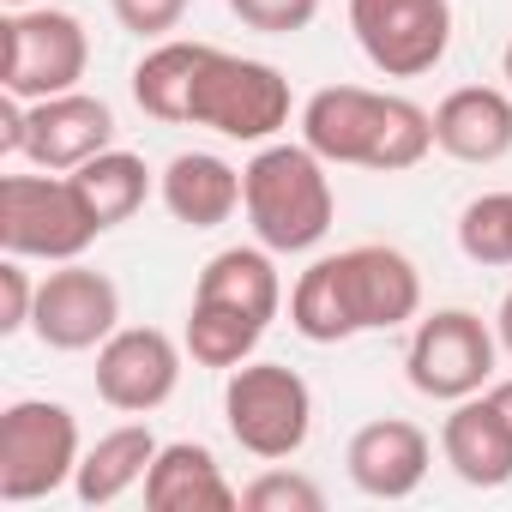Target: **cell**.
<instances>
[{
	"mask_svg": "<svg viewBox=\"0 0 512 512\" xmlns=\"http://www.w3.org/2000/svg\"><path fill=\"white\" fill-rule=\"evenodd\" d=\"M422 314V272L386 241H356L320 260L290 290V326L308 344H350L362 332H398Z\"/></svg>",
	"mask_w": 512,
	"mask_h": 512,
	"instance_id": "6da1fadb",
	"label": "cell"
},
{
	"mask_svg": "<svg viewBox=\"0 0 512 512\" xmlns=\"http://www.w3.org/2000/svg\"><path fill=\"white\" fill-rule=\"evenodd\" d=\"M302 145H314L326 163L404 175L434 151V109H422L398 91L326 85L302 103Z\"/></svg>",
	"mask_w": 512,
	"mask_h": 512,
	"instance_id": "7a4b0ae2",
	"label": "cell"
},
{
	"mask_svg": "<svg viewBox=\"0 0 512 512\" xmlns=\"http://www.w3.org/2000/svg\"><path fill=\"white\" fill-rule=\"evenodd\" d=\"M332 163L314 145H260L253 163L241 169V211L253 223V241L272 253H314L332 235L338 193H332Z\"/></svg>",
	"mask_w": 512,
	"mask_h": 512,
	"instance_id": "3957f363",
	"label": "cell"
},
{
	"mask_svg": "<svg viewBox=\"0 0 512 512\" xmlns=\"http://www.w3.org/2000/svg\"><path fill=\"white\" fill-rule=\"evenodd\" d=\"M290 109H296L290 79L272 61L229 55L211 43L187 97V127H211L217 139H241V145H272L290 127Z\"/></svg>",
	"mask_w": 512,
	"mask_h": 512,
	"instance_id": "277c9868",
	"label": "cell"
},
{
	"mask_svg": "<svg viewBox=\"0 0 512 512\" xmlns=\"http://www.w3.org/2000/svg\"><path fill=\"white\" fill-rule=\"evenodd\" d=\"M223 422L247 458L284 464L314 434V386L290 362H241L223 380Z\"/></svg>",
	"mask_w": 512,
	"mask_h": 512,
	"instance_id": "5b68a950",
	"label": "cell"
},
{
	"mask_svg": "<svg viewBox=\"0 0 512 512\" xmlns=\"http://www.w3.org/2000/svg\"><path fill=\"white\" fill-rule=\"evenodd\" d=\"M103 235L73 175H0V253L13 260H85V247Z\"/></svg>",
	"mask_w": 512,
	"mask_h": 512,
	"instance_id": "8992f818",
	"label": "cell"
},
{
	"mask_svg": "<svg viewBox=\"0 0 512 512\" xmlns=\"http://www.w3.org/2000/svg\"><path fill=\"white\" fill-rule=\"evenodd\" d=\"M79 416L55 398H19L0 410V500L31 506L79 476Z\"/></svg>",
	"mask_w": 512,
	"mask_h": 512,
	"instance_id": "52a82bcc",
	"label": "cell"
},
{
	"mask_svg": "<svg viewBox=\"0 0 512 512\" xmlns=\"http://www.w3.org/2000/svg\"><path fill=\"white\" fill-rule=\"evenodd\" d=\"M0 91L19 103H43L61 91H79L91 67V37L73 13L61 7H7L0 19Z\"/></svg>",
	"mask_w": 512,
	"mask_h": 512,
	"instance_id": "ba28073f",
	"label": "cell"
},
{
	"mask_svg": "<svg viewBox=\"0 0 512 512\" xmlns=\"http://www.w3.org/2000/svg\"><path fill=\"white\" fill-rule=\"evenodd\" d=\"M494 356H500V338L482 314L470 308H440V314H422L416 332H410V350H404V374L422 398L434 404H458L470 392H482L494 380Z\"/></svg>",
	"mask_w": 512,
	"mask_h": 512,
	"instance_id": "9c48e42d",
	"label": "cell"
},
{
	"mask_svg": "<svg viewBox=\"0 0 512 512\" xmlns=\"http://www.w3.org/2000/svg\"><path fill=\"white\" fill-rule=\"evenodd\" d=\"M350 31L374 73L422 79L452 49V0H350Z\"/></svg>",
	"mask_w": 512,
	"mask_h": 512,
	"instance_id": "30bf717a",
	"label": "cell"
},
{
	"mask_svg": "<svg viewBox=\"0 0 512 512\" xmlns=\"http://www.w3.org/2000/svg\"><path fill=\"white\" fill-rule=\"evenodd\" d=\"M31 332L49 350H61V356L103 350L121 332V290H115V278L97 272V266H85V260H61L49 278H37Z\"/></svg>",
	"mask_w": 512,
	"mask_h": 512,
	"instance_id": "8fae6325",
	"label": "cell"
},
{
	"mask_svg": "<svg viewBox=\"0 0 512 512\" xmlns=\"http://www.w3.org/2000/svg\"><path fill=\"white\" fill-rule=\"evenodd\" d=\"M181 350L163 326H121L97 350V398L121 416H151L181 386Z\"/></svg>",
	"mask_w": 512,
	"mask_h": 512,
	"instance_id": "7c38bea8",
	"label": "cell"
},
{
	"mask_svg": "<svg viewBox=\"0 0 512 512\" xmlns=\"http://www.w3.org/2000/svg\"><path fill=\"white\" fill-rule=\"evenodd\" d=\"M115 145V109L91 91H61L43 103H25V157L37 169L73 175L97 151Z\"/></svg>",
	"mask_w": 512,
	"mask_h": 512,
	"instance_id": "4fadbf2b",
	"label": "cell"
},
{
	"mask_svg": "<svg viewBox=\"0 0 512 512\" xmlns=\"http://www.w3.org/2000/svg\"><path fill=\"white\" fill-rule=\"evenodd\" d=\"M428 464H434V440L404 416L362 422L344 446V470L368 500H410L422 488Z\"/></svg>",
	"mask_w": 512,
	"mask_h": 512,
	"instance_id": "5bb4252c",
	"label": "cell"
},
{
	"mask_svg": "<svg viewBox=\"0 0 512 512\" xmlns=\"http://www.w3.org/2000/svg\"><path fill=\"white\" fill-rule=\"evenodd\" d=\"M440 458L464 488H506L512 482V416L494 392H470L440 422Z\"/></svg>",
	"mask_w": 512,
	"mask_h": 512,
	"instance_id": "9a60e30c",
	"label": "cell"
},
{
	"mask_svg": "<svg viewBox=\"0 0 512 512\" xmlns=\"http://www.w3.org/2000/svg\"><path fill=\"white\" fill-rule=\"evenodd\" d=\"M434 151L452 163H500L512 151V91L500 85H458L434 103Z\"/></svg>",
	"mask_w": 512,
	"mask_h": 512,
	"instance_id": "2e32d148",
	"label": "cell"
},
{
	"mask_svg": "<svg viewBox=\"0 0 512 512\" xmlns=\"http://www.w3.org/2000/svg\"><path fill=\"white\" fill-rule=\"evenodd\" d=\"M145 506L151 512H235L241 488H229L211 446L169 440V446H157V458L145 470Z\"/></svg>",
	"mask_w": 512,
	"mask_h": 512,
	"instance_id": "e0dca14e",
	"label": "cell"
},
{
	"mask_svg": "<svg viewBox=\"0 0 512 512\" xmlns=\"http://www.w3.org/2000/svg\"><path fill=\"white\" fill-rule=\"evenodd\" d=\"M157 193L175 223L187 229H217L241 211V169L217 151H175L157 175Z\"/></svg>",
	"mask_w": 512,
	"mask_h": 512,
	"instance_id": "ac0fdd59",
	"label": "cell"
},
{
	"mask_svg": "<svg viewBox=\"0 0 512 512\" xmlns=\"http://www.w3.org/2000/svg\"><path fill=\"white\" fill-rule=\"evenodd\" d=\"M193 296L223 302V308H241V314H253L260 326H272L278 308H284L278 253L260 247V241H253V247H223V253H211L205 272H199V284H193Z\"/></svg>",
	"mask_w": 512,
	"mask_h": 512,
	"instance_id": "d6986e66",
	"label": "cell"
},
{
	"mask_svg": "<svg viewBox=\"0 0 512 512\" xmlns=\"http://www.w3.org/2000/svg\"><path fill=\"white\" fill-rule=\"evenodd\" d=\"M151 458H157V434L145 422H121V428L97 434L85 446V458H79V476H73L79 506H115L127 488L145 482Z\"/></svg>",
	"mask_w": 512,
	"mask_h": 512,
	"instance_id": "ffe728a7",
	"label": "cell"
},
{
	"mask_svg": "<svg viewBox=\"0 0 512 512\" xmlns=\"http://www.w3.org/2000/svg\"><path fill=\"white\" fill-rule=\"evenodd\" d=\"M205 55H211V43H187V37L151 43L145 61L133 67V103L163 127H187V97H193V79H199Z\"/></svg>",
	"mask_w": 512,
	"mask_h": 512,
	"instance_id": "44dd1931",
	"label": "cell"
},
{
	"mask_svg": "<svg viewBox=\"0 0 512 512\" xmlns=\"http://www.w3.org/2000/svg\"><path fill=\"white\" fill-rule=\"evenodd\" d=\"M73 181H79V193H85V205H91V217H97L103 229L127 223V217L151 199V187H157L151 169H145V157H133V151H121V145H109V151H97L91 163H79Z\"/></svg>",
	"mask_w": 512,
	"mask_h": 512,
	"instance_id": "7402d4cb",
	"label": "cell"
},
{
	"mask_svg": "<svg viewBox=\"0 0 512 512\" xmlns=\"http://www.w3.org/2000/svg\"><path fill=\"white\" fill-rule=\"evenodd\" d=\"M260 338H266V326L253 320V314L223 308V302H205V296H193V308H187V332H181L187 356H193L199 368H217V374L253 362Z\"/></svg>",
	"mask_w": 512,
	"mask_h": 512,
	"instance_id": "603a6c76",
	"label": "cell"
},
{
	"mask_svg": "<svg viewBox=\"0 0 512 512\" xmlns=\"http://www.w3.org/2000/svg\"><path fill=\"white\" fill-rule=\"evenodd\" d=\"M458 253L470 266H512V193H476L458 211Z\"/></svg>",
	"mask_w": 512,
	"mask_h": 512,
	"instance_id": "cb8c5ba5",
	"label": "cell"
},
{
	"mask_svg": "<svg viewBox=\"0 0 512 512\" xmlns=\"http://www.w3.org/2000/svg\"><path fill=\"white\" fill-rule=\"evenodd\" d=\"M241 506L247 512H326V488L290 464H266L241 488Z\"/></svg>",
	"mask_w": 512,
	"mask_h": 512,
	"instance_id": "d4e9b609",
	"label": "cell"
},
{
	"mask_svg": "<svg viewBox=\"0 0 512 512\" xmlns=\"http://www.w3.org/2000/svg\"><path fill=\"white\" fill-rule=\"evenodd\" d=\"M223 7L260 37H296L320 19V0H223Z\"/></svg>",
	"mask_w": 512,
	"mask_h": 512,
	"instance_id": "484cf974",
	"label": "cell"
},
{
	"mask_svg": "<svg viewBox=\"0 0 512 512\" xmlns=\"http://www.w3.org/2000/svg\"><path fill=\"white\" fill-rule=\"evenodd\" d=\"M31 314H37V278L25 272V260H0V332H31Z\"/></svg>",
	"mask_w": 512,
	"mask_h": 512,
	"instance_id": "4316f807",
	"label": "cell"
},
{
	"mask_svg": "<svg viewBox=\"0 0 512 512\" xmlns=\"http://www.w3.org/2000/svg\"><path fill=\"white\" fill-rule=\"evenodd\" d=\"M109 13L121 19V31H133L145 43H163L187 19V0H109Z\"/></svg>",
	"mask_w": 512,
	"mask_h": 512,
	"instance_id": "83f0119b",
	"label": "cell"
},
{
	"mask_svg": "<svg viewBox=\"0 0 512 512\" xmlns=\"http://www.w3.org/2000/svg\"><path fill=\"white\" fill-rule=\"evenodd\" d=\"M494 338H500V350L512 356V290L500 296V308H494Z\"/></svg>",
	"mask_w": 512,
	"mask_h": 512,
	"instance_id": "f1b7e54d",
	"label": "cell"
},
{
	"mask_svg": "<svg viewBox=\"0 0 512 512\" xmlns=\"http://www.w3.org/2000/svg\"><path fill=\"white\" fill-rule=\"evenodd\" d=\"M488 392H494V398H500V410L512 416V380H500V386H488Z\"/></svg>",
	"mask_w": 512,
	"mask_h": 512,
	"instance_id": "f546056e",
	"label": "cell"
},
{
	"mask_svg": "<svg viewBox=\"0 0 512 512\" xmlns=\"http://www.w3.org/2000/svg\"><path fill=\"white\" fill-rule=\"evenodd\" d=\"M500 67H506V91H512V43H506V55H500Z\"/></svg>",
	"mask_w": 512,
	"mask_h": 512,
	"instance_id": "4dcf8cb0",
	"label": "cell"
},
{
	"mask_svg": "<svg viewBox=\"0 0 512 512\" xmlns=\"http://www.w3.org/2000/svg\"><path fill=\"white\" fill-rule=\"evenodd\" d=\"M7 7H43V0H7Z\"/></svg>",
	"mask_w": 512,
	"mask_h": 512,
	"instance_id": "1f68e13d",
	"label": "cell"
}]
</instances>
